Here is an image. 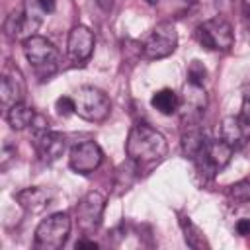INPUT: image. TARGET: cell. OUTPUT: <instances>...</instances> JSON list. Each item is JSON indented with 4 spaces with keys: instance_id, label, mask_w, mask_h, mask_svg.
Returning a JSON list of instances; mask_svg holds the SVG:
<instances>
[{
    "instance_id": "obj_12",
    "label": "cell",
    "mask_w": 250,
    "mask_h": 250,
    "mask_svg": "<svg viewBox=\"0 0 250 250\" xmlns=\"http://www.w3.org/2000/svg\"><path fill=\"white\" fill-rule=\"evenodd\" d=\"M250 137V123H246L240 115H227L221 121V139L230 145L234 150L242 148Z\"/></svg>"
},
{
    "instance_id": "obj_4",
    "label": "cell",
    "mask_w": 250,
    "mask_h": 250,
    "mask_svg": "<svg viewBox=\"0 0 250 250\" xmlns=\"http://www.w3.org/2000/svg\"><path fill=\"white\" fill-rule=\"evenodd\" d=\"M70 234L68 213H53L43 219L35 229V248L39 250H59L64 246Z\"/></svg>"
},
{
    "instance_id": "obj_28",
    "label": "cell",
    "mask_w": 250,
    "mask_h": 250,
    "mask_svg": "<svg viewBox=\"0 0 250 250\" xmlns=\"http://www.w3.org/2000/svg\"><path fill=\"white\" fill-rule=\"evenodd\" d=\"M96 4L100 6V10H104V12H109V10L113 8L115 0H96Z\"/></svg>"
},
{
    "instance_id": "obj_9",
    "label": "cell",
    "mask_w": 250,
    "mask_h": 250,
    "mask_svg": "<svg viewBox=\"0 0 250 250\" xmlns=\"http://www.w3.org/2000/svg\"><path fill=\"white\" fill-rule=\"evenodd\" d=\"M102 148L94 141H82L74 145L68 152V166L76 174H90L102 164Z\"/></svg>"
},
{
    "instance_id": "obj_29",
    "label": "cell",
    "mask_w": 250,
    "mask_h": 250,
    "mask_svg": "<svg viewBox=\"0 0 250 250\" xmlns=\"http://www.w3.org/2000/svg\"><path fill=\"white\" fill-rule=\"evenodd\" d=\"M148 4H156V2H160V0H146Z\"/></svg>"
},
{
    "instance_id": "obj_22",
    "label": "cell",
    "mask_w": 250,
    "mask_h": 250,
    "mask_svg": "<svg viewBox=\"0 0 250 250\" xmlns=\"http://www.w3.org/2000/svg\"><path fill=\"white\" fill-rule=\"evenodd\" d=\"M229 195L236 203H250V180H242L238 184H232L229 189Z\"/></svg>"
},
{
    "instance_id": "obj_21",
    "label": "cell",
    "mask_w": 250,
    "mask_h": 250,
    "mask_svg": "<svg viewBox=\"0 0 250 250\" xmlns=\"http://www.w3.org/2000/svg\"><path fill=\"white\" fill-rule=\"evenodd\" d=\"M205 80H207V68L203 66V62H201V61L193 59V61L189 62V66H188V82L203 86V84H205Z\"/></svg>"
},
{
    "instance_id": "obj_5",
    "label": "cell",
    "mask_w": 250,
    "mask_h": 250,
    "mask_svg": "<svg viewBox=\"0 0 250 250\" xmlns=\"http://www.w3.org/2000/svg\"><path fill=\"white\" fill-rule=\"evenodd\" d=\"M195 37L209 51H229L234 43L232 25L223 18H211L199 23L195 27Z\"/></svg>"
},
{
    "instance_id": "obj_3",
    "label": "cell",
    "mask_w": 250,
    "mask_h": 250,
    "mask_svg": "<svg viewBox=\"0 0 250 250\" xmlns=\"http://www.w3.org/2000/svg\"><path fill=\"white\" fill-rule=\"evenodd\" d=\"M23 53L27 62L35 68V72L41 78H49L57 70L59 62V51L57 47L41 35H29L23 39Z\"/></svg>"
},
{
    "instance_id": "obj_6",
    "label": "cell",
    "mask_w": 250,
    "mask_h": 250,
    "mask_svg": "<svg viewBox=\"0 0 250 250\" xmlns=\"http://www.w3.org/2000/svg\"><path fill=\"white\" fill-rule=\"evenodd\" d=\"M178 47V31L172 23L162 21L158 25H154V29L150 31V35L145 39L143 43V57L145 59H164L168 55H172Z\"/></svg>"
},
{
    "instance_id": "obj_8",
    "label": "cell",
    "mask_w": 250,
    "mask_h": 250,
    "mask_svg": "<svg viewBox=\"0 0 250 250\" xmlns=\"http://www.w3.org/2000/svg\"><path fill=\"white\" fill-rule=\"evenodd\" d=\"M207 107V92L199 84L188 82L182 90L180 98V109H182V121H188V125H197L199 117L205 113Z\"/></svg>"
},
{
    "instance_id": "obj_27",
    "label": "cell",
    "mask_w": 250,
    "mask_h": 250,
    "mask_svg": "<svg viewBox=\"0 0 250 250\" xmlns=\"http://www.w3.org/2000/svg\"><path fill=\"white\" fill-rule=\"evenodd\" d=\"M76 248H92V250H96V248H100V244L94 242V240H78Z\"/></svg>"
},
{
    "instance_id": "obj_13",
    "label": "cell",
    "mask_w": 250,
    "mask_h": 250,
    "mask_svg": "<svg viewBox=\"0 0 250 250\" xmlns=\"http://www.w3.org/2000/svg\"><path fill=\"white\" fill-rule=\"evenodd\" d=\"M35 146H37V152L41 156L43 162L51 164L55 160H59L66 148V141H64V135L57 133V131H43L41 135L35 137Z\"/></svg>"
},
{
    "instance_id": "obj_14",
    "label": "cell",
    "mask_w": 250,
    "mask_h": 250,
    "mask_svg": "<svg viewBox=\"0 0 250 250\" xmlns=\"http://www.w3.org/2000/svg\"><path fill=\"white\" fill-rule=\"evenodd\" d=\"M16 201L20 203V207L25 213L37 215V213H41V211L47 209V205L51 201V195H49L47 189L37 188V186H31V188H25V189L18 191L16 193Z\"/></svg>"
},
{
    "instance_id": "obj_10",
    "label": "cell",
    "mask_w": 250,
    "mask_h": 250,
    "mask_svg": "<svg viewBox=\"0 0 250 250\" xmlns=\"http://www.w3.org/2000/svg\"><path fill=\"white\" fill-rule=\"evenodd\" d=\"M94 33L86 25H74L66 39V53L74 64H82L92 57L94 51Z\"/></svg>"
},
{
    "instance_id": "obj_26",
    "label": "cell",
    "mask_w": 250,
    "mask_h": 250,
    "mask_svg": "<svg viewBox=\"0 0 250 250\" xmlns=\"http://www.w3.org/2000/svg\"><path fill=\"white\" fill-rule=\"evenodd\" d=\"M234 229H236V232H238L240 236H250V217H242V219H238Z\"/></svg>"
},
{
    "instance_id": "obj_11",
    "label": "cell",
    "mask_w": 250,
    "mask_h": 250,
    "mask_svg": "<svg viewBox=\"0 0 250 250\" xmlns=\"http://www.w3.org/2000/svg\"><path fill=\"white\" fill-rule=\"evenodd\" d=\"M25 96V80L23 74L20 72L18 66L14 64H6L4 72H2V82H0V98L2 104L6 107L20 104Z\"/></svg>"
},
{
    "instance_id": "obj_25",
    "label": "cell",
    "mask_w": 250,
    "mask_h": 250,
    "mask_svg": "<svg viewBox=\"0 0 250 250\" xmlns=\"http://www.w3.org/2000/svg\"><path fill=\"white\" fill-rule=\"evenodd\" d=\"M240 117L250 123V88L244 90V96H242V105H240Z\"/></svg>"
},
{
    "instance_id": "obj_20",
    "label": "cell",
    "mask_w": 250,
    "mask_h": 250,
    "mask_svg": "<svg viewBox=\"0 0 250 250\" xmlns=\"http://www.w3.org/2000/svg\"><path fill=\"white\" fill-rule=\"evenodd\" d=\"M4 31L10 39H20L23 33H27V23H25V12H12L6 21H4Z\"/></svg>"
},
{
    "instance_id": "obj_15",
    "label": "cell",
    "mask_w": 250,
    "mask_h": 250,
    "mask_svg": "<svg viewBox=\"0 0 250 250\" xmlns=\"http://www.w3.org/2000/svg\"><path fill=\"white\" fill-rule=\"evenodd\" d=\"M232 146L227 145L223 139H217V141H207V146H205V154L209 158V162L213 164V168L219 172L223 170L229 162H230V156H232Z\"/></svg>"
},
{
    "instance_id": "obj_1",
    "label": "cell",
    "mask_w": 250,
    "mask_h": 250,
    "mask_svg": "<svg viewBox=\"0 0 250 250\" xmlns=\"http://www.w3.org/2000/svg\"><path fill=\"white\" fill-rule=\"evenodd\" d=\"M125 152L129 156V162L135 166V170H143L164 160L168 152V143L164 135L152 129L150 125L137 123L131 127L127 135Z\"/></svg>"
},
{
    "instance_id": "obj_18",
    "label": "cell",
    "mask_w": 250,
    "mask_h": 250,
    "mask_svg": "<svg viewBox=\"0 0 250 250\" xmlns=\"http://www.w3.org/2000/svg\"><path fill=\"white\" fill-rule=\"evenodd\" d=\"M207 145V139L203 137L201 129L197 125H191L184 135H182V150L186 154V158L193 160Z\"/></svg>"
},
{
    "instance_id": "obj_23",
    "label": "cell",
    "mask_w": 250,
    "mask_h": 250,
    "mask_svg": "<svg viewBox=\"0 0 250 250\" xmlns=\"http://www.w3.org/2000/svg\"><path fill=\"white\" fill-rule=\"evenodd\" d=\"M55 8H57V0H35V12H27V16L41 21V16L55 12Z\"/></svg>"
},
{
    "instance_id": "obj_19",
    "label": "cell",
    "mask_w": 250,
    "mask_h": 250,
    "mask_svg": "<svg viewBox=\"0 0 250 250\" xmlns=\"http://www.w3.org/2000/svg\"><path fill=\"white\" fill-rule=\"evenodd\" d=\"M180 227H182V232H184V240H186V244L189 248H193V250L209 248V242H207L203 230L189 217H182L180 219Z\"/></svg>"
},
{
    "instance_id": "obj_16",
    "label": "cell",
    "mask_w": 250,
    "mask_h": 250,
    "mask_svg": "<svg viewBox=\"0 0 250 250\" xmlns=\"http://www.w3.org/2000/svg\"><path fill=\"white\" fill-rule=\"evenodd\" d=\"M6 121H8V125H10L12 129L21 131V129L33 125V121H35V111H33L29 105H25L23 102H20V104H14V105L8 107V111H6Z\"/></svg>"
},
{
    "instance_id": "obj_24",
    "label": "cell",
    "mask_w": 250,
    "mask_h": 250,
    "mask_svg": "<svg viewBox=\"0 0 250 250\" xmlns=\"http://www.w3.org/2000/svg\"><path fill=\"white\" fill-rule=\"evenodd\" d=\"M55 109H57L59 115L66 117V115L74 113V100H72L70 96H61V98L55 102Z\"/></svg>"
},
{
    "instance_id": "obj_17",
    "label": "cell",
    "mask_w": 250,
    "mask_h": 250,
    "mask_svg": "<svg viewBox=\"0 0 250 250\" xmlns=\"http://www.w3.org/2000/svg\"><path fill=\"white\" fill-rule=\"evenodd\" d=\"M150 105L162 115H172L180 109V96L170 88H162V90L152 94Z\"/></svg>"
},
{
    "instance_id": "obj_7",
    "label": "cell",
    "mask_w": 250,
    "mask_h": 250,
    "mask_svg": "<svg viewBox=\"0 0 250 250\" xmlns=\"http://www.w3.org/2000/svg\"><path fill=\"white\" fill-rule=\"evenodd\" d=\"M104 209H105V199L100 191L86 193L76 205V223H78L80 230L94 232L102 223Z\"/></svg>"
},
{
    "instance_id": "obj_2",
    "label": "cell",
    "mask_w": 250,
    "mask_h": 250,
    "mask_svg": "<svg viewBox=\"0 0 250 250\" xmlns=\"http://www.w3.org/2000/svg\"><path fill=\"white\" fill-rule=\"evenodd\" d=\"M72 100H74V113L92 123L105 121L111 111L109 98L100 88H94V86H80L74 92Z\"/></svg>"
}]
</instances>
